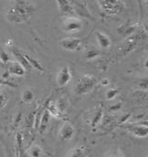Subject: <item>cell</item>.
I'll return each instance as SVG.
<instances>
[{"instance_id":"cell-22","label":"cell","mask_w":148,"mask_h":157,"mask_svg":"<svg viewBox=\"0 0 148 157\" xmlns=\"http://www.w3.org/2000/svg\"><path fill=\"white\" fill-rule=\"evenodd\" d=\"M10 56L9 54L5 51V50H0V62H2L3 64L7 65V63L10 61Z\"/></svg>"},{"instance_id":"cell-1","label":"cell","mask_w":148,"mask_h":157,"mask_svg":"<svg viewBox=\"0 0 148 157\" xmlns=\"http://www.w3.org/2000/svg\"><path fill=\"white\" fill-rule=\"evenodd\" d=\"M36 10V6L30 1H13L6 8V17L12 24H24L33 17Z\"/></svg>"},{"instance_id":"cell-2","label":"cell","mask_w":148,"mask_h":157,"mask_svg":"<svg viewBox=\"0 0 148 157\" xmlns=\"http://www.w3.org/2000/svg\"><path fill=\"white\" fill-rule=\"evenodd\" d=\"M96 85V78L91 74H83L77 78L73 87L74 93L77 96L87 95L94 89Z\"/></svg>"},{"instance_id":"cell-23","label":"cell","mask_w":148,"mask_h":157,"mask_svg":"<svg viewBox=\"0 0 148 157\" xmlns=\"http://www.w3.org/2000/svg\"><path fill=\"white\" fill-rule=\"evenodd\" d=\"M0 86H9V87H12V88H16L17 85L13 84L12 82H9L8 80H6V78L0 77Z\"/></svg>"},{"instance_id":"cell-15","label":"cell","mask_w":148,"mask_h":157,"mask_svg":"<svg viewBox=\"0 0 148 157\" xmlns=\"http://www.w3.org/2000/svg\"><path fill=\"white\" fill-rule=\"evenodd\" d=\"M21 100L25 103H31L35 100V92L31 89H25L21 93Z\"/></svg>"},{"instance_id":"cell-9","label":"cell","mask_w":148,"mask_h":157,"mask_svg":"<svg viewBox=\"0 0 148 157\" xmlns=\"http://www.w3.org/2000/svg\"><path fill=\"white\" fill-rule=\"evenodd\" d=\"M75 133H76L75 128L69 121H64L60 125V128L59 130V137L60 140H62L64 142L72 141L75 136Z\"/></svg>"},{"instance_id":"cell-12","label":"cell","mask_w":148,"mask_h":157,"mask_svg":"<svg viewBox=\"0 0 148 157\" xmlns=\"http://www.w3.org/2000/svg\"><path fill=\"white\" fill-rule=\"evenodd\" d=\"M46 111L49 113V114L50 115V117L57 118V119H61L62 116H63V114H62L61 111L60 110V108H59L57 102H55V101H51V102L48 105Z\"/></svg>"},{"instance_id":"cell-8","label":"cell","mask_w":148,"mask_h":157,"mask_svg":"<svg viewBox=\"0 0 148 157\" xmlns=\"http://www.w3.org/2000/svg\"><path fill=\"white\" fill-rule=\"evenodd\" d=\"M7 72L9 75L14 77H24L27 73V68L20 63L18 60H13L11 59L7 63Z\"/></svg>"},{"instance_id":"cell-10","label":"cell","mask_w":148,"mask_h":157,"mask_svg":"<svg viewBox=\"0 0 148 157\" xmlns=\"http://www.w3.org/2000/svg\"><path fill=\"white\" fill-rule=\"evenodd\" d=\"M57 6L59 7V10H60V14L63 16V17H77L72 1L58 0L57 1Z\"/></svg>"},{"instance_id":"cell-18","label":"cell","mask_w":148,"mask_h":157,"mask_svg":"<svg viewBox=\"0 0 148 157\" xmlns=\"http://www.w3.org/2000/svg\"><path fill=\"white\" fill-rule=\"evenodd\" d=\"M28 155L29 157H42L43 150L41 146L34 144L28 149Z\"/></svg>"},{"instance_id":"cell-16","label":"cell","mask_w":148,"mask_h":157,"mask_svg":"<svg viewBox=\"0 0 148 157\" xmlns=\"http://www.w3.org/2000/svg\"><path fill=\"white\" fill-rule=\"evenodd\" d=\"M49 120H50V115L49 114V113L47 111H44L41 120H40V123H39V132L40 133H43L47 129L48 126L49 124Z\"/></svg>"},{"instance_id":"cell-13","label":"cell","mask_w":148,"mask_h":157,"mask_svg":"<svg viewBox=\"0 0 148 157\" xmlns=\"http://www.w3.org/2000/svg\"><path fill=\"white\" fill-rule=\"evenodd\" d=\"M88 155H89V151L87 147L83 145H79L74 147L70 152L68 157H88Z\"/></svg>"},{"instance_id":"cell-24","label":"cell","mask_w":148,"mask_h":157,"mask_svg":"<svg viewBox=\"0 0 148 157\" xmlns=\"http://www.w3.org/2000/svg\"><path fill=\"white\" fill-rule=\"evenodd\" d=\"M122 107H123V103L122 102H117V103L111 105V107L109 108V110H110V112H118V111H120L122 109Z\"/></svg>"},{"instance_id":"cell-14","label":"cell","mask_w":148,"mask_h":157,"mask_svg":"<svg viewBox=\"0 0 148 157\" xmlns=\"http://www.w3.org/2000/svg\"><path fill=\"white\" fill-rule=\"evenodd\" d=\"M100 56V51L93 47H88L84 51V59L87 60H94L98 59Z\"/></svg>"},{"instance_id":"cell-11","label":"cell","mask_w":148,"mask_h":157,"mask_svg":"<svg viewBox=\"0 0 148 157\" xmlns=\"http://www.w3.org/2000/svg\"><path fill=\"white\" fill-rule=\"evenodd\" d=\"M95 39L97 40L98 46L103 49H108L111 46V39L109 35L102 31L95 32Z\"/></svg>"},{"instance_id":"cell-6","label":"cell","mask_w":148,"mask_h":157,"mask_svg":"<svg viewBox=\"0 0 148 157\" xmlns=\"http://www.w3.org/2000/svg\"><path fill=\"white\" fill-rule=\"evenodd\" d=\"M82 45V41L80 38L77 37H66L60 39V46L65 51L76 52L80 49Z\"/></svg>"},{"instance_id":"cell-5","label":"cell","mask_w":148,"mask_h":157,"mask_svg":"<svg viewBox=\"0 0 148 157\" xmlns=\"http://www.w3.org/2000/svg\"><path fill=\"white\" fill-rule=\"evenodd\" d=\"M123 128L125 129L130 134L136 138L144 139L148 136L147 122H125L123 125Z\"/></svg>"},{"instance_id":"cell-19","label":"cell","mask_w":148,"mask_h":157,"mask_svg":"<svg viewBox=\"0 0 148 157\" xmlns=\"http://www.w3.org/2000/svg\"><path fill=\"white\" fill-rule=\"evenodd\" d=\"M103 117V111L102 110H97L95 111L92 115V119H91V125L92 127H97Z\"/></svg>"},{"instance_id":"cell-20","label":"cell","mask_w":148,"mask_h":157,"mask_svg":"<svg viewBox=\"0 0 148 157\" xmlns=\"http://www.w3.org/2000/svg\"><path fill=\"white\" fill-rule=\"evenodd\" d=\"M120 94V90L117 88H111L106 90L105 92V99L107 101H112L114 100L118 95Z\"/></svg>"},{"instance_id":"cell-4","label":"cell","mask_w":148,"mask_h":157,"mask_svg":"<svg viewBox=\"0 0 148 157\" xmlns=\"http://www.w3.org/2000/svg\"><path fill=\"white\" fill-rule=\"evenodd\" d=\"M84 27L83 21L79 17H66L62 19V31L67 34H75L80 32Z\"/></svg>"},{"instance_id":"cell-21","label":"cell","mask_w":148,"mask_h":157,"mask_svg":"<svg viewBox=\"0 0 148 157\" xmlns=\"http://www.w3.org/2000/svg\"><path fill=\"white\" fill-rule=\"evenodd\" d=\"M8 100H9L8 95L5 91L0 90V109H3L6 106Z\"/></svg>"},{"instance_id":"cell-17","label":"cell","mask_w":148,"mask_h":157,"mask_svg":"<svg viewBox=\"0 0 148 157\" xmlns=\"http://www.w3.org/2000/svg\"><path fill=\"white\" fill-rule=\"evenodd\" d=\"M103 157H126V155L121 148L111 147L104 153Z\"/></svg>"},{"instance_id":"cell-25","label":"cell","mask_w":148,"mask_h":157,"mask_svg":"<svg viewBox=\"0 0 148 157\" xmlns=\"http://www.w3.org/2000/svg\"><path fill=\"white\" fill-rule=\"evenodd\" d=\"M100 84H101L102 86H103V87H107V86L110 85V79L108 78H103L101 80Z\"/></svg>"},{"instance_id":"cell-3","label":"cell","mask_w":148,"mask_h":157,"mask_svg":"<svg viewBox=\"0 0 148 157\" xmlns=\"http://www.w3.org/2000/svg\"><path fill=\"white\" fill-rule=\"evenodd\" d=\"M99 8L107 16H119L124 9V3L119 0H100L97 1Z\"/></svg>"},{"instance_id":"cell-7","label":"cell","mask_w":148,"mask_h":157,"mask_svg":"<svg viewBox=\"0 0 148 157\" xmlns=\"http://www.w3.org/2000/svg\"><path fill=\"white\" fill-rule=\"evenodd\" d=\"M72 79V72L69 66L61 67L57 75H56V82L59 87H65L67 86Z\"/></svg>"}]
</instances>
